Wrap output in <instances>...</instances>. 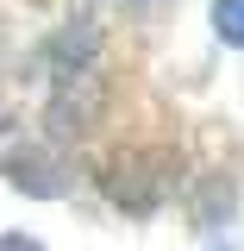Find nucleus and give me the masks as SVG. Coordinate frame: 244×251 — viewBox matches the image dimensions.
<instances>
[{
  "instance_id": "nucleus-3",
  "label": "nucleus",
  "mask_w": 244,
  "mask_h": 251,
  "mask_svg": "<svg viewBox=\"0 0 244 251\" xmlns=\"http://www.w3.org/2000/svg\"><path fill=\"white\" fill-rule=\"evenodd\" d=\"M6 182L25 188V195H38V201H57L63 195V170L50 151H13L6 157Z\"/></svg>"
},
{
  "instance_id": "nucleus-5",
  "label": "nucleus",
  "mask_w": 244,
  "mask_h": 251,
  "mask_svg": "<svg viewBox=\"0 0 244 251\" xmlns=\"http://www.w3.org/2000/svg\"><path fill=\"white\" fill-rule=\"evenodd\" d=\"M213 31L225 44H244V0H213Z\"/></svg>"
},
{
  "instance_id": "nucleus-4",
  "label": "nucleus",
  "mask_w": 244,
  "mask_h": 251,
  "mask_svg": "<svg viewBox=\"0 0 244 251\" xmlns=\"http://www.w3.org/2000/svg\"><path fill=\"white\" fill-rule=\"evenodd\" d=\"M94 50H100V31L88 19H69V31H57V44H50V63H57V75H75V69H94Z\"/></svg>"
},
{
  "instance_id": "nucleus-6",
  "label": "nucleus",
  "mask_w": 244,
  "mask_h": 251,
  "mask_svg": "<svg viewBox=\"0 0 244 251\" xmlns=\"http://www.w3.org/2000/svg\"><path fill=\"white\" fill-rule=\"evenodd\" d=\"M0 251H44V245H38L31 232H6V239H0Z\"/></svg>"
},
{
  "instance_id": "nucleus-2",
  "label": "nucleus",
  "mask_w": 244,
  "mask_h": 251,
  "mask_svg": "<svg viewBox=\"0 0 244 251\" xmlns=\"http://www.w3.org/2000/svg\"><path fill=\"white\" fill-rule=\"evenodd\" d=\"M163 157L156 151H132V157H119V163H107V195L119 201L125 214H151L156 201H163Z\"/></svg>"
},
{
  "instance_id": "nucleus-1",
  "label": "nucleus",
  "mask_w": 244,
  "mask_h": 251,
  "mask_svg": "<svg viewBox=\"0 0 244 251\" xmlns=\"http://www.w3.org/2000/svg\"><path fill=\"white\" fill-rule=\"evenodd\" d=\"M100 107H107V82H100L94 69L57 75V94H50V107H44L50 145H69V138H82L88 126H100Z\"/></svg>"
},
{
  "instance_id": "nucleus-7",
  "label": "nucleus",
  "mask_w": 244,
  "mask_h": 251,
  "mask_svg": "<svg viewBox=\"0 0 244 251\" xmlns=\"http://www.w3.org/2000/svg\"><path fill=\"white\" fill-rule=\"evenodd\" d=\"M219 251H232V245H219Z\"/></svg>"
}]
</instances>
